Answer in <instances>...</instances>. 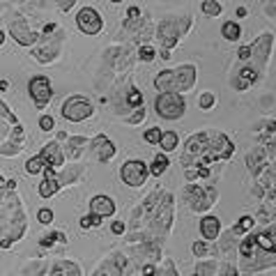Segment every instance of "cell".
<instances>
[{
	"instance_id": "cell-1",
	"label": "cell",
	"mask_w": 276,
	"mask_h": 276,
	"mask_svg": "<svg viewBox=\"0 0 276 276\" xmlns=\"http://www.w3.org/2000/svg\"><path fill=\"white\" fill-rule=\"evenodd\" d=\"M235 152V145L226 134L219 131H201V134L191 136L187 141L184 154H182V164L191 166L196 161V168H205L209 161H221V159H230Z\"/></svg>"
},
{
	"instance_id": "cell-2",
	"label": "cell",
	"mask_w": 276,
	"mask_h": 276,
	"mask_svg": "<svg viewBox=\"0 0 276 276\" xmlns=\"http://www.w3.org/2000/svg\"><path fill=\"white\" fill-rule=\"evenodd\" d=\"M196 85V67L194 65H182L177 69H166L154 78V88L159 95H179L187 92Z\"/></svg>"
},
{
	"instance_id": "cell-3",
	"label": "cell",
	"mask_w": 276,
	"mask_h": 276,
	"mask_svg": "<svg viewBox=\"0 0 276 276\" xmlns=\"http://www.w3.org/2000/svg\"><path fill=\"white\" fill-rule=\"evenodd\" d=\"M189 25H191V16H182V19L166 16L157 28V37H159V44H161V51L171 53V49L177 46L179 37L189 30Z\"/></svg>"
},
{
	"instance_id": "cell-4",
	"label": "cell",
	"mask_w": 276,
	"mask_h": 276,
	"mask_svg": "<svg viewBox=\"0 0 276 276\" xmlns=\"http://www.w3.org/2000/svg\"><path fill=\"white\" fill-rule=\"evenodd\" d=\"M154 108L164 120H177L184 115L187 101L182 95H157L154 99Z\"/></svg>"
},
{
	"instance_id": "cell-5",
	"label": "cell",
	"mask_w": 276,
	"mask_h": 276,
	"mask_svg": "<svg viewBox=\"0 0 276 276\" xmlns=\"http://www.w3.org/2000/svg\"><path fill=\"white\" fill-rule=\"evenodd\" d=\"M60 111H62V118L72 120V122H83V120H88L92 115V104L81 95H72L69 99L62 101Z\"/></svg>"
},
{
	"instance_id": "cell-6",
	"label": "cell",
	"mask_w": 276,
	"mask_h": 276,
	"mask_svg": "<svg viewBox=\"0 0 276 276\" xmlns=\"http://www.w3.org/2000/svg\"><path fill=\"white\" fill-rule=\"evenodd\" d=\"M150 171L148 166L143 164L141 159H131V161H127V164L122 166V171H120V177H122V182L127 184V187L131 189H138L145 184V179H148Z\"/></svg>"
},
{
	"instance_id": "cell-7",
	"label": "cell",
	"mask_w": 276,
	"mask_h": 276,
	"mask_svg": "<svg viewBox=\"0 0 276 276\" xmlns=\"http://www.w3.org/2000/svg\"><path fill=\"white\" fill-rule=\"evenodd\" d=\"M28 92H30V99H32V104L37 106L39 111L49 106L53 97V90H51V81L46 78V76H32L28 83Z\"/></svg>"
},
{
	"instance_id": "cell-8",
	"label": "cell",
	"mask_w": 276,
	"mask_h": 276,
	"mask_svg": "<svg viewBox=\"0 0 276 276\" xmlns=\"http://www.w3.org/2000/svg\"><path fill=\"white\" fill-rule=\"evenodd\" d=\"M76 25L85 35H97L104 28V21H101V16H99V12L95 7H83L76 14Z\"/></svg>"
},
{
	"instance_id": "cell-9",
	"label": "cell",
	"mask_w": 276,
	"mask_h": 276,
	"mask_svg": "<svg viewBox=\"0 0 276 276\" xmlns=\"http://www.w3.org/2000/svg\"><path fill=\"white\" fill-rule=\"evenodd\" d=\"M272 42H274V35H272V32H265V35H260V37L251 44V58L258 62V65H255L258 72H262L265 65H267L269 51H272Z\"/></svg>"
},
{
	"instance_id": "cell-10",
	"label": "cell",
	"mask_w": 276,
	"mask_h": 276,
	"mask_svg": "<svg viewBox=\"0 0 276 276\" xmlns=\"http://www.w3.org/2000/svg\"><path fill=\"white\" fill-rule=\"evenodd\" d=\"M212 198H214V191H202L198 184L187 187V201L194 212H205V209H209L212 207Z\"/></svg>"
},
{
	"instance_id": "cell-11",
	"label": "cell",
	"mask_w": 276,
	"mask_h": 276,
	"mask_svg": "<svg viewBox=\"0 0 276 276\" xmlns=\"http://www.w3.org/2000/svg\"><path fill=\"white\" fill-rule=\"evenodd\" d=\"M37 159L44 168H60V166L65 164V154H62V150H60V145L55 141L49 143V145L37 154Z\"/></svg>"
},
{
	"instance_id": "cell-12",
	"label": "cell",
	"mask_w": 276,
	"mask_h": 276,
	"mask_svg": "<svg viewBox=\"0 0 276 276\" xmlns=\"http://www.w3.org/2000/svg\"><path fill=\"white\" fill-rule=\"evenodd\" d=\"M9 32H12V37H14L21 46H30V44L37 42V35L28 28V21H23V19L9 21Z\"/></svg>"
},
{
	"instance_id": "cell-13",
	"label": "cell",
	"mask_w": 276,
	"mask_h": 276,
	"mask_svg": "<svg viewBox=\"0 0 276 276\" xmlns=\"http://www.w3.org/2000/svg\"><path fill=\"white\" fill-rule=\"evenodd\" d=\"M90 214H97V217H113L115 214V202L108 196H95L90 201Z\"/></svg>"
},
{
	"instance_id": "cell-14",
	"label": "cell",
	"mask_w": 276,
	"mask_h": 276,
	"mask_svg": "<svg viewBox=\"0 0 276 276\" xmlns=\"http://www.w3.org/2000/svg\"><path fill=\"white\" fill-rule=\"evenodd\" d=\"M258 76H260V72L255 69V65H249V67L239 69V74H237V78H235V83H232V88H235V90L251 88V85L258 81Z\"/></svg>"
},
{
	"instance_id": "cell-15",
	"label": "cell",
	"mask_w": 276,
	"mask_h": 276,
	"mask_svg": "<svg viewBox=\"0 0 276 276\" xmlns=\"http://www.w3.org/2000/svg\"><path fill=\"white\" fill-rule=\"evenodd\" d=\"M92 150L97 152V159L99 161H108V159L115 154V145H113L104 134L95 136V141H92Z\"/></svg>"
},
{
	"instance_id": "cell-16",
	"label": "cell",
	"mask_w": 276,
	"mask_h": 276,
	"mask_svg": "<svg viewBox=\"0 0 276 276\" xmlns=\"http://www.w3.org/2000/svg\"><path fill=\"white\" fill-rule=\"evenodd\" d=\"M58 189H60V179H58V175H55V171H53V168H46L44 182L39 184V196H42V198H51Z\"/></svg>"
},
{
	"instance_id": "cell-17",
	"label": "cell",
	"mask_w": 276,
	"mask_h": 276,
	"mask_svg": "<svg viewBox=\"0 0 276 276\" xmlns=\"http://www.w3.org/2000/svg\"><path fill=\"white\" fill-rule=\"evenodd\" d=\"M219 232H221V224H219L217 217H205L201 221V235L209 242H214L219 237Z\"/></svg>"
},
{
	"instance_id": "cell-18",
	"label": "cell",
	"mask_w": 276,
	"mask_h": 276,
	"mask_svg": "<svg viewBox=\"0 0 276 276\" xmlns=\"http://www.w3.org/2000/svg\"><path fill=\"white\" fill-rule=\"evenodd\" d=\"M51 276H81V269L72 260H58L51 269Z\"/></svg>"
},
{
	"instance_id": "cell-19",
	"label": "cell",
	"mask_w": 276,
	"mask_h": 276,
	"mask_svg": "<svg viewBox=\"0 0 276 276\" xmlns=\"http://www.w3.org/2000/svg\"><path fill=\"white\" fill-rule=\"evenodd\" d=\"M253 242L262 251H274L276 253V237L272 232H258V235H253Z\"/></svg>"
},
{
	"instance_id": "cell-20",
	"label": "cell",
	"mask_w": 276,
	"mask_h": 276,
	"mask_svg": "<svg viewBox=\"0 0 276 276\" xmlns=\"http://www.w3.org/2000/svg\"><path fill=\"white\" fill-rule=\"evenodd\" d=\"M221 35H224V39H228V42H237L239 35H242V28H239V23H235V21H226L224 25H221Z\"/></svg>"
},
{
	"instance_id": "cell-21",
	"label": "cell",
	"mask_w": 276,
	"mask_h": 276,
	"mask_svg": "<svg viewBox=\"0 0 276 276\" xmlns=\"http://www.w3.org/2000/svg\"><path fill=\"white\" fill-rule=\"evenodd\" d=\"M166 168H168V157H166V154H157L148 171H150V175L159 177V175H164V173H166Z\"/></svg>"
},
{
	"instance_id": "cell-22",
	"label": "cell",
	"mask_w": 276,
	"mask_h": 276,
	"mask_svg": "<svg viewBox=\"0 0 276 276\" xmlns=\"http://www.w3.org/2000/svg\"><path fill=\"white\" fill-rule=\"evenodd\" d=\"M177 134L175 131H161V141H159V145H161V150L164 152H173V150L177 148Z\"/></svg>"
},
{
	"instance_id": "cell-23",
	"label": "cell",
	"mask_w": 276,
	"mask_h": 276,
	"mask_svg": "<svg viewBox=\"0 0 276 276\" xmlns=\"http://www.w3.org/2000/svg\"><path fill=\"white\" fill-rule=\"evenodd\" d=\"M81 228L83 230H90V228H97V226H101V217H97V214H88V217H81Z\"/></svg>"
},
{
	"instance_id": "cell-24",
	"label": "cell",
	"mask_w": 276,
	"mask_h": 276,
	"mask_svg": "<svg viewBox=\"0 0 276 276\" xmlns=\"http://www.w3.org/2000/svg\"><path fill=\"white\" fill-rule=\"evenodd\" d=\"M255 226V221L251 217H242L237 221V226H235V228H232V232H237V235H242V232H249L251 230V228H253Z\"/></svg>"
},
{
	"instance_id": "cell-25",
	"label": "cell",
	"mask_w": 276,
	"mask_h": 276,
	"mask_svg": "<svg viewBox=\"0 0 276 276\" xmlns=\"http://www.w3.org/2000/svg\"><path fill=\"white\" fill-rule=\"evenodd\" d=\"M127 104L131 106V108H136V106L141 108V106H143V92H141V90H138V88H131V90H129Z\"/></svg>"
},
{
	"instance_id": "cell-26",
	"label": "cell",
	"mask_w": 276,
	"mask_h": 276,
	"mask_svg": "<svg viewBox=\"0 0 276 276\" xmlns=\"http://www.w3.org/2000/svg\"><path fill=\"white\" fill-rule=\"evenodd\" d=\"M255 251V242L253 237H247V239H242V244H239V253L244 255V258H251Z\"/></svg>"
},
{
	"instance_id": "cell-27",
	"label": "cell",
	"mask_w": 276,
	"mask_h": 276,
	"mask_svg": "<svg viewBox=\"0 0 276 276\" xmlns=\"http://www.w3.org/2000/svg\"><path fill=\"white\" fill-rule=\"evenodd\" d=\"M262 161H265V152L262 150H253V154L247 157L249 168H253V171H258V164H262Z\"/></svg>"
},
{
	"instance_id": "cell-28",
	"label": "cell",
	"mask_w": 276,
	"mask_h": 276,
	"mask_svg": "<svg viewBox=\"0 0 276 276\" xmlns=\"http://www.w3.org/2000/svg\"><path fill=\"white\" fill-rule=\"evenodd\" d=\"M138 58H141L143 62H150V60H154V58H157V51H154V46L143 44L141 49H138Z\"/></svg>"
},
{
	"instance_id": "cell-29",
	"label": "cell",
	"mask_w": 276,
	"mask_h": 276,
	"mask_svg": "<svg viewBox=\"0 0 276 276\" xmlns=\"http://www.w3.org/2000/svg\"><path fill=\"white\" fill-rule=\"evenodd\" d=\"M214 104H217V97H214L212 92H202L201 99H198V106H201L202 111H207V108H212Z\"/></svg>"
},
{
	"instance_id": "cell-30",
	"label": "cell",
	"mask_w": 276,
	"mask_h": 276,
	"mask_svg": "<svg viewBox=\"0 0 276 276\" xmlns=\"http://www.w3.org/2000/svg\"><path fill=\"white\" fill-rule=\"evenodd\" d=\"M143 138H145L148 143H152V145H157V143L161 141V129H159V127H150L148 131L143 134Z\"/></svg>"
},
{
	"instance_id": "cell-31",
	"label": "cell",
	"mask_w": 276,
	"mask_h": 276,
	"mask_svg": "<svg viewBox=\"0 0 276 276\" xmlns=\"http://www.w3.org/2000/svg\"><path fill=\"white\" fill-rule=\"evenodd\" d=\"M53 239H58V242H67L65 232H53V235H49V237H42V239H39V244L49 249V247H53Z\"/></svg>"
},
{
	"instance_id": "cell-32",
	"label": "cell",
	"mask_w": 276,
	"mask_h": 276,
	"mask_svg": "<svg viewBox=\"0 0 276 276\" xmlns=\"http://www.w3.org/2000/svg\"><path fill=\"white\" fill-rule=\"evenodd\" d=\"M202 12H205L207 16H219V14H221V5H219V2L207 0V2H202Z\"/></svg>"
},
{
	"instance_id": "cell-33",
	"label": "cell",
	"mask_w": 276,
	"mask_h": 276,
	"mask_svg": "<svg viewBox=\"0 0 276 276\" xmlns=\"http://www.w3.org/2000/svg\"><path fill=\"white\" fill-rule=\"evenodd\" d=\"M212 272H214V262H198L194 276H205V274H212Z\"/></svg>"
},
{
	"instance_id": "cell-34",
	"label": "cell",
	"mask_w": 276,
	"mask_h": 276,
	"mask_svg": "<svg viewBox=\"0 0 276 276\" xmlns=\"http://www.w3.org/2000/svg\"><path fill=\"white\" fill-rule=\"evenodd\" d=\"M191 251H194V255H198V258H202V255L209 251V247L205 244V242H194V247H191Z\"/></svg>"
},
{
	"instance_id": "cell-35",
	"label": "cell",
	"mask_w": 276,
	"mask_h": 276,
	"mask_svg": "<svg viewBox=\"0 0 276 276\" xmlns=\"http://www.w3.org/2000/svg\"><path fill=\"white\" fill-rule=\"evenodd\" d=\"M37 219H39V224H51V221H53V212H51L49 207L39 209V212H37Z\"/></svg>"
},
{
	"instance_id": "cell-36",
	"label": "cell",
	"mask_w": 276,
	"mask_h": 276,
	"mask_svg": "<svg viewBox=\"0 0 276 276\" xmlns=\"http://www.w3.org/2000/svg\"><path fill=\"white\" fill-rule=\"evenodd\" d=\"M39 129H42V131H51L53 129V118L51 115H42V118H39Z\"/></svg>"
},
{
	"instance_id": "cell-37",
	"label": "cell",
	"mask_w": 276,
	"mask_h": 276,
	"mask_svg": "<svg viewBox=\"0 0 276 276\" xmlns=\"http://www.w3.org/2000/svg\"><path fill=\"white\" fill-rule=\"evenodd\" d=\"M143 120H145V108L141 106V108H138V113H136V115H131L127 122H129V125H138V122H143Z\"/></svg>"
},
{
	"instance_id": "cell-38",
	"label": "cell",
	"mask_w": 276,
	"mask_h": 276,
	"mask_svg": "<svg viewBox=\"0 0 276 276\" xmlns=\"http://www.w3.org/2000/svg\"><path fill=\"white\" fill-rule=\"evenodd\" d=\"M237 58L239 60H251V46H239Z\"/></svg>"
},
{
	"instance_id": "cell-39",
	"label": "cell",
	"mask_w": 276,
	"mask_h": 276,
	"mask_svg": "<svg viewBox=\"0 0 276 276\" xmlns=\"http://www.w3.org/2000/svg\"><path fill=\"white\" fill-rule=\"evenodd\" d=\"M127 16H129V23H131V21L136 19V16H141V9L136 7V5H131V7L127 9ZM129 23H127V25H129Z\"/></svg>"
},
{
	"instance_id": "cell-40",
	"label": "cell",
	"mask_w": 276,
	"mask_h": 276,
	"mask_svg": "<svg viewBox=\"0 0 276 276\" xmlns=\"http://www.w3.org/2000/svg\"><path fill=\"white\" fill-rule=\"evenodd\" d=\"M125 228H127V226L122 224V221H115V224L111 226V230H113V235H122V232H125Z\"/></svg>"
},
{
	"instance_id": "cell-41",
	"label": "cell",
	"mask_w": 276,
	"mask_h": 276,
	"mask_svg": "<svg viewBox=\"0 0 276 276\" xmlns=\"http://www.w3.org/2000/svg\"><path fill=\"white\" fill-rule=\"evenodd\" d=\"M224 276H237V267H226Z\"/></svg>"
},
{
	"instance_id": "cell-42",
	"label": "cell",
	"mask_w": 276,
	"mask_h": 276,
	"mask_svg": "<svg viewBox=\"0 0 276 276\" xmlns=\"http://www.w3.org/2000/svg\"><path fill=\"white\" fill-rule=\"evenodd\" d=\"M143 274H145V276H154V267H152V265H145Z\"/></svg>"
},
{
	"instance_id": "cell-43",
	"label": "cell",
	"mask_w": 276,
	"mask_h": 276,
	"mask_svg": "<svg viewBox=\"0 0 276 276\" xmlns=\"http://www.w3.org/2000/svg\"><path fill=\"white\" fill-rule=\"evenodd\" d=\"M72 7H74L72 0H69V2H62V5H60V12H67V9H72Z\"/></svg>"
},
{
	"instance_id": "cell-44",
	"label": "cell",
	"mask_w": 276,
	"mask_h": 276,
	"mask_svg": "<svg viewBox=\"0 0 276 276\" xmlns=\"http://www.w3.org/2000/svg\"><path fill=\"white\" fill-rule=\"evenodd\" d=\"M237 16L239 19H244V16H247V7H237Z\"/></svg>"
},
{
	"instance_id": "cell-45",
	"label": "cell",
	"mask_w": 276,
	"mask_h": 276,
	"mask_svg": "<svg viewBox=\"0 0 276 276\" xmlns=\"http://www.w3.org/2000/svg\"><path fill=\"white\" fill-rule=\"evenodd\" d=\"M53 30H55V23H49V25L44 28V32H53Z\"/></svg>"
},
{
	"instance_id": "cell-46",
	"label": "cell",
	"mask_w": 276,
	"mask_h": 276,
	"mask_svg": "<svg viewBox=\"0 0 276 276\" xmlns=\"http://www.w3.org/2000/svg\"><path fill=\"white\" fill-rule=\"evenodd\" d=\"M7 88H9V83H7V81H0V90H2V92H5Z\"/></svg>"
},
{
	"instance_id": "cell-47",
	"label": "cell",
	"mask_w": 276,
	"mask_h": 276,
	"mask_svg": "<svg viewBox=\"0 0 276 276\" xmlns=\"http://www.w3.org/2000/svg\"><path fill=\"white\" fill-rule=\"evenodd\" d=\"M2 42H5V32L0 30V44H2Z\"/></svg>"
}]
</instances>
